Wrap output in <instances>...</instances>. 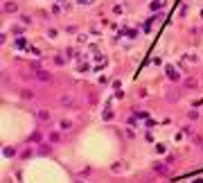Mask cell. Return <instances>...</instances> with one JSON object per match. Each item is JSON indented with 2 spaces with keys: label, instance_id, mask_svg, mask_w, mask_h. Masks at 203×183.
Listing matches in <instances>:
<instances>
[{
  "label": "cell",
  "instance_id": "1",
  "mask_svg": "<svg viewBox=\"0 0 203 183\" xmlns=\"http://www.w3.org/2000/svg\"><path fill=\"white\" fill-rule=\"evenodd\" d=\"M167 75H169L172 79H176V77H178V75H176V70H174V68H167Z\"/></svg>",
  "mask_w": 203,
  "mask_h": 183
},
{
  "label": "cell",
  "instance_id": "2",
  "mask_svg": "<svg viewBox=\"0 0 203 183\" xmlns=\"http://www.w3.org/2000/svg\"><path fill=\"white\" fill-rule=\"evenodd\" d=\"M79 2H86V0H79Z\"/></svg>",
  "mask_w": 203,
  "mask_h": 183
},
{
  "label": "cell",
  "instance_id": "3",
  "mask_svg": "<svg viewBox=\"0 0 203 183\" xmlns=\"http://www.w3.org/2000/svg\"><path fill=\"white\" fill-rule=\"evenodd\" d=\"M196 183H203V181H196Z\"/></svg>",
  "mask_w": 203,
  "mask_h": 183
}]
</instances>
